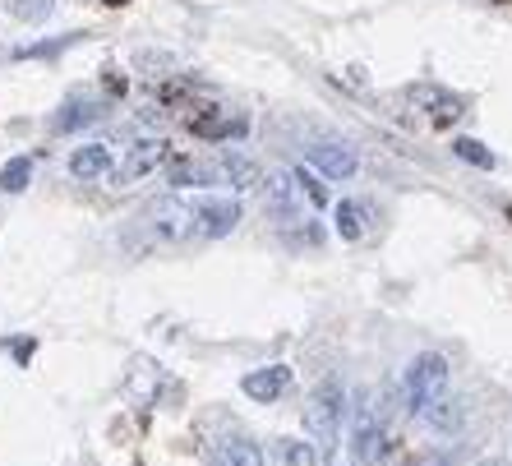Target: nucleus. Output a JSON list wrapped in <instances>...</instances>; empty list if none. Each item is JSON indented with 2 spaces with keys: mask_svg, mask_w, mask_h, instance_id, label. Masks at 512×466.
Here are the masks:
<instances>
[{
  "mask_svg": "<svg viewBox=\"0 0 512 466\" xmlns=\"http://www.w3.org/2000/svg\"><path fill=\"white\" fill-rule=\"evenodd\" d=\"M476 466H512V462H503V457H485V462H476Z\"/></svg>",
  "mask_w": 512,
  "mask_h": 466,
  "instance_id": "26",
  "label": "nucleus"
},
{
  "mask_svg": "<svg viewBox=\"0 0 512 466\" xmlns=\"http://www.w3.org/2000/svg\"><path fill=\"white\" fill-rule=\"evenodd\" d=\"M263 204H268V217H277L282 227H291V222H310L305 217V190H300L296 171H273L268 176V185H263Z\"/></svg>",
  "mask_w": 512,
  "mask_h": 466,
  "instance_id": "5",
  "label": "nucleus"
},
{
  "mask_svg": "<svg viewBox=\"0 0 512 466\" xmlns=\"http://www.w3.org/2000/svg\"><path fill=\"white\" fill-rule=\"evenodd\" d=\"M162 162H167V144H162V139H139V144L125 148V162L111 171V180H116V185H134V180L153 176Z\"/></svg>",
  "mask_w": 512,
  "mask_h": 466,
  "instance_id": "8",
  "label": "nucleus"
},
{
  "mask_svg": "<svg viewBox=\"0 0 512 466\" xmlns=\"http://www.w3.org/2000/svg\"><path fill=\"white\" fill-rule=\"evenodd\" d=\"M420 420H425L434 434H443V439H457V434L466 430V420H471V407H466L462 397H434L425 411H420Z\"/></svg>",
  "mask_w": 512,
  "mask_h": 466,
  "instance_id": "10",
  "label": "nucleus"
},
{
  "mask_svg": "<svg viewBox=\"0 0 512 466\" xmlns=\"http://www.w3.org/2000/svg\"><path fill=\"white\" fill-rule=\"evenodd\" d=\"M333 227L342 240H365L370 236V208L360 199H342V204H333Z\"/></svg>",
  "mask_w": 512,
  "mask_h": 466,
  "instance_id": "14",
  "label": "nucleus"
},
{
  "mask_svg": "<svg viewBox=\"0 0 512 466\" xmlns=\"http://www.w3.org/2000/svg\"><path fill=\"white\" fill-rule=\"evenodd\" d=\"M217 453H222V466H268L263 462V448L254 439H245V434H227Z\"/></svg>",
  "mask_w": 512,
  "mask_h": 466,
  "instance_id": "17",
  "label": "nucleus"
},
{
  "mask_svg": "<svg viewBox=\"0 0 512 466\" xmlns=\"http://www.w3.org/2000/svg\"><path fill=\"white\" fill-rule=\"evenodd\" d=\"M305 157H310V167L319 171L323 180H351L360 171L356 148H351V144H333V139H328V144H314Z\"/></svg>",
  "mask_w": 512,
  "mask_h": 466,
  "instance_id": "9",
  "label": "nucleus"
},
{
  "mask_svg": "<svg viewBox=\"0 0 512 466\" xmlns=\"http://www.w3.org/2000/svg\"><path fill=\"white\" fill-rule=\"evenodd\" d=\"M286 388H291V370H286V365H263V370H250L240 379V393L263 402V407L277 402V397H286Z\"/></svg>",
  "mask_w": 512,
  "mask_h": 466,
  "instance_id": "12",
  "label": "nucleus"
},
{
  "mask_svg": "<svg viewBox=\"0 0 512 466\" xmlns=\"http://www.w3.org/2000/svg\"><path fill=\"white\" fill-rule=\"evenodd\" d=\"M217 171H222V185H231V190H254V185H259L254 157L236 153V148H227V153L217 157Z\"/></svg>",
  "mask_w": 512,
  "mask_h": 466,
  "instance_id": "15",
  "label": "nucleus"
},
{
  "mask_svg": "<svg viewBox=\"0 0 512 466\" xmlns=\"http://www.w3.org/2000/svg\"><path fill=\"white\" fill-rule=\"evenodd\" d=\"M346 416H351V407H346L342 379H323L310 393V402H305V434H310L319 448H337Z\"/></svg>",
  "mask_w": 512,
  "mask_h": 466,
  "instance_id": "2",
  "label": "nucleus"
},
{
  "mask_svg": "<svg viewBox=\"0 0 512 466\" xmlns=\"http://www.w3.org/2000/svg\"><path fill=\"white\" fill-rule=\"evenodd\" d=\"M268 457H273V466H323L319 443L296 439V434H282V439L268 443Z\"/></svg>",
  "mask_w": 512,
  "mask_h": 466,
  "instance_id": "13",
  "label": "nucleus"
},
{
  "mask_svg": "<svg viewBox=\"0 0 512 466\" xmlns=\"http://www.w3.org/2000/svg\"><path fill=\"white\" fill-rule=\"evenodd\" d=\"M102 116H107L102 102H70V107H60L56 116H51V130L74 134V130H84V125H93V120H102Z\"/></svg>",
  "mask_w": 512,
  "mask_h": 466,
  "instance_id": "16",
  "label": "nucleus"
},
{
  "mask_svg": "<svg viewBox=\"0 0 512 466\" xmlns=\"http://www.w3.org/2000/svg\"><path fill=\"white\" fill-rule=\"evenodd\" d=\"M107 5H125V0H107Z\"/></svg>",
  "mask_w": 512,
  "mask_h": 466,
  "instance_id": "27",
  "label": "nucleus"
},
{
  "mask_svg": "<svg viewBox=\"0 0 512 466\" xmlns=\"http://www.w3.org/2000/svg\"><path fill=\"white\" fill-rule=\"evenodd\" d=\"M79 37H88V33H60L56 42H37V47H19V51H14V56H19V60H33V56H56V51L74 47Z\"/></svg>",
  "mask_w": 512,
  "mask_h": 466,
  "instance_id": "22",
  "label": "nucleus"
},
{
  "mask_svg": "<svg viewBox=\"0 0 512 466\" xmlns=\"http://www.w3.org/2000/svg\"><path fill=\"white\" fill-rule=\"evenodd\" d=\"M453 153L462 157V162H471V167H480V171H489L494 162H499V157L489 153V148L480 144V139H453Z\"/></svg>",
  "mask_w": 512,
  "mask_h": 466,
  "instance_id": "21",
  "label": "nucleus"
},
{
  "mask_svg": "<svg viewBox=\"0 0 512 466\" xmlns=\"http://www.w3.org/2000/svg\"><path fill=\"white\" fill-rule=\"evenodd\" d=\"M194 217H199V236L222 240L240 227L245 208H240V199H231V194H199V199H194Z\"/></svg>",
  "mask_w": 512,
  "mask_h": 466,
  "instance_id": "6",
  "label": "nucleus"
},
{
  "mask_svg": "<svg viewBox=\"0 0 512 466\" xmlns=\"http://www.w3.org/2000/svg\"><path fill=\"white\" fill-rule=\"evenodd\" d=\"M143 222H148L153 240H162V245H185V240L199 236V217H194V199H180V194H167V199H157V204H148Z\"/></svg>",
  "mask_w": 512,
  "mask_h": 466,
  "instance_id": "3",
  "label": "nucleus"
},
{
  "mask_svg": "<svg viewBox=\"0 0 512 466\" xmlns=\"http://www.w3.org/2000/svg\"><path fill=\"white\" fill-rule=\"evenodd\" d=\"M351 453L360 466H388V430H383L379 411L365 402L351 411Z\"/></svg>",
  "mask_w": 512,
  "mask_h": 466,
  "instance_id": "4",
  "label": "nucleus"
},
{
  "mask_svg": "<svg viewBox=\"0 0 512 466\" xmlns=\"http://www.w3.org/2000/svg\"><path fill=\"white\" fill-rule=\"evenodd\" d=\"M194 130H199L203 139H231V134H236L240 125H231V120H199Z\"/></svg>",
  "mask_w": 512,
  "mask_h": 466,
  "instance_id": "23",
  "label": "nucleus"
},
{
  "mask_svg": "<svg viewBox=\"0 0 512 466\" xmlns=\"http://www.w3.org/2000/svg\"><path fill=\"white\" fill-rule=\"evenodd\" d=\"M28 185H33V157H10L5 167H0V190L5 194H24Z\"/></svg>",
  "mask_w": 512,
  "mask_h": 466,
  "instance_id": "19",
  "label": "nucleus"
},
{
  "mask_svg": "<svg viewBox=\"0 0 512 466\" xmlns=\"http://www.w3.org/2000/svg\"><path fill=\"white\" fill-rule=\"evenodd\" d=\"M406 102L416 111H425L429 120H457L466 111V97L443 84H411L406 88Z\"/></svg>",
  "mask_w": 512,
  "mask_h": 466,
  "instance_id": "7",
  "label": "nucleus"
},
{
  "mask_svg": "<svg viewBox=\"0 0 512 466\" xmlns=\"http://www.w3.org/2000/svg\"><path fill=\"white\" fill-rule=\"evenodd\" d=\"M296 180H300V190H305V199H310L314 208L328 204V190L319 185V176H305V171H296Z\"/></svg>",
  "mask_w": 512,
  "mask_h": 466,
  "instance_id": "24",
  "label": "nucleus"
},
{
  "mask_svg": "<svg viewBox=\"0 0 512 466\" xmlns=\"http://www.w3.org/2000/svg\"><path fill=\"white\" fill-rule=\"evenodd\" d=\"M171 185L190 190V185H222V171L208 167V162H176L171 167Z\"/></svg>",
  "mask_w": 512,
  "mask_h": 466,
  "instance_id": "18",
  "label": "nucleus"
},
{
  "mask_svg": "<svg viewBox=\"0 0 512 466\" xmlns=\"http://www.w3.org/2000/svg\"><path fill=\"white\" fill-rule=\"evenodd\" d=\"M416 466H453V457H448V453H429V457H420Z\"/></svg>",
  "mask_w": 512,
  "mask_h": 466,
  "instance_id": "25",
  "label": "nucleus"
},
{
  "mask_svg": "<svg viewBox=\"0 0 512 466\" xmlns=\"http://www.w3.org/2000/svg\"><path fill=\"white\" fill-rule=\"evenodd\" d=\"M111 171H116V157H111L107 144H79L70 153V176L84 180V185H93V180H111Z\"/></svg>",
  "mask_w": 512,
  "mask_h": 466,
  "instance_id": "11",
  "label": "nucleus"
},
{
  "mask_svg": "<svg viewBox=\"0 0 512 466\" xmlns=\"http://www.w3.org/2000/svg\"><path fill=\"white\" fill-rule=\"evenodd\" d=\"M5 10L14 19H24V24H42L51 10H56V0H5Z\"/></svg>",
  "mask_w": 512,
  "mask_h": 466,
  "instance_id": "20",
  "label": "nucleus"
},
{
  "mask_svg": "<svg viewBox=\"0 0 512 466\" xmlns=\"http://www.w3.org/2000/svg\"><path fill=\"white\" fill-rule=\"evenodd\" d=\"M448 379H453L448 356H439V351H420V356H411V360H406V370H402V402H406V411H411V416H420L434 397L448 393Z\"/></svg>",
  "mask_w": 512,
  "mask_h": 466,
  "instance_id": "1",
  "label": "nucleus"
}]
</instances>
